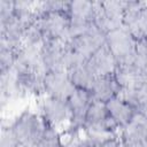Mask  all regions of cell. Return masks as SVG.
Returning <instances> with one entry per match:
<instances>
[{
    "instance_id": "6da1fadb",
    "label": "cell",
    "mask_w": 147,
    "mask_h": 147,
    "mask_svg": "<svg viewBox=\"0 0 147 147\" xmlns=\"http://www.w3.org/2000/svg\"><path fill=\"white\" fill-rule=\"evenodd\" d=\"M8 126L20 145L36 147L44 133L46 123L39 113L25 109L20 113Z\"/></svg>"
},
{
    "instance_id": "7a4b0ae2",
    "label": "cell",
    "mask_w": 147,
    "mask_h": 147,
    "mask_svg": "<svg viewBox=\"0 0 147 147\" xmlns=\"http://www.w3.org/2000/svg\"><path fill=\"white\" fill-rule=\"evenodd\" d=\"M67 101L70 109V119L64 133L68 136V139H71L80 137V133H83L86 115L93 100L88 91L75 88Z\"/></svg>"
},
{
    "instance_id": "3957f363",
    "label": "cell",
    "mask_w": 147,
    "mask_h": 147,
    "mask_svg": "<svg viewBox=\"0 0 147 147\" xmlns=\"http://www.w3.org/2000/svg\"><path fill=\"white\" fill-rule=\"evenodd\" d=\"M126 2L119 0L95 1L94 25L106 34L123 25Z\"/></svg>"
},
{
    "instance_id": "277c9868",
    "label": "cell",
    "mask_w": 147,
    "mask_h": 147,
    "mask_svg": "<svg viewBox=\"0 0 147 147\" xmlns=\"http://www.w3.org/2000/svg\"><path fill=\"white\" fill-rule=\"evenodd\" d=\"M37 22L41 29L45 40H69L70 18L68 8L37 16Z\"/></svg>"
},
{
    "instance_id": "5b68a950",
    "label": "cell",
    "mask_w": 147,
    "mask_h": 147,
    "mask_svg": "<svg viewBox=\"0 0 147 147\" xmlns=\"http://www.w3.org/2000/svg\"><path fill=\"white\" fill-rule=\"evenodd\" d=\"M68 14L70 18L69 40L94 25L95 1L75 0L68 3ZM68 40V41H69Z\"/></svg>"
},
{
    "instance_id": "8992f818",
    "label": "cell",
    "mask_w": 147,
    "mask_h": 147,
    "mask_svg": "<svg viewBox=\"0 0 147 147\" xmlns=\"http://www.w3.org/2000/svg\"><path fill=\"white\" fill-rule=\"evenodd\" d=\"M103 45H106V33L95 25L68 41L69 49L84 62Z\"/></svg>"
},
{
    "instance_id": "52a82bcc",
    "label": "cell",
    "mask_w": 147,
    "mask_h": 147,
    "mask_svg": "<svg viewBox=\"0 0 147 147\" xmlns=\"http://www.w3.org/2000/svg\"><path fill=\"white\" fill-rule=\"evenodd\" d=\"M136 44V38L123 26L106 34V45L116 57L118 64L132 62Z\"/></svg>"
},
{
    "instance_id": "ba28073f",
    "label": "cell",
    "mask_w": 147,
    "mask_h": 147,
    "mask_svg": "<svg viewBox=\"0 0 147 147\" xmlns=\"http://www.w3.org/2000/svg\"><path fill=\"white\" fill-rule=\"evenodd\" d=\"M83 133L118 134L119 130L111 119L106 103L92 101L84 125Z\"/></svg>"
},
{
    "instance_id": "9c48e42d",
    "label": "cell",
    "mask_w": 147,
    "mask_h": 147,
    "mask_svg": "<svg viewBox=\"0 0 147 147\" xmlns=\"http://www.w3.org/2000/svg\"><path fill=\"white\" fill-rule=\"evenodd\" d=\"M41 65L45 72L67 71L68 41L45 40L40 48Z\"/></svg>"
},
{
    "instance_id": "30bf717a",
    "label": "cell",
    "mask_w": 147,
    "mask_h": 147,
    "mask_svg": "<svg viewBox=\"0 0 147 147\" xmlns=\"http://www.w3.org/2000/svg\"><path fill=\"white\" fill-rule=\"evenodd\" d=\"M39 114L46 124L60 129L67 126L70 119L68 101L53 96L44 95L39 103Z\"/></svg>"
},
{
    "instance_id": "8fae6325",
    "label": "cell",
    "mask_w": 147,
    "mask_h": 147,
    "mask_svg": "<svg viewBox=\"0 0 147 147\" xmlns=\"http://www.w3.org/2000/svg\"><path fill=\"white\" fill-rule=\"evenodd\" d=\"M126 9L123 16V28H125L136 40L146 38L147 36V2L125 1Z\"/></svg>"
},
{
    "instance_id": "7c38bea8",
    "label": "cell",
    "mask_w": 147,
    "mask_h": 147,
    "mask_svg": "<svg viewBox=\"0 0 147 147\" xmlns=\"http://www.w3.org/2000/svg\"><path fill=\"white\" fill-rule=\"evenodd\" d=\"M20 87L22 88L25 96H44V78L45 71L44 70H36V69H26V68H11Z\"/></svg>"
},
{
    "instance_id": "4fadbf2b",
    "label": "cell",
    "mask_w": 147,
    "mask_h": 147,
    "mask_svg": "<svg viewBox=\"0 0 147 147\" xmlns=\"http://www.w3.org/2000/svg\"><path fill=\"white\" fill-rule=\"evenodd\" d=\"M75 88L76 87L74 86L68 71L45 72V78H44L45 95L68 100V98L71 95Z\"/></svg>"
},
{
    "instance_id": "5bb4252c",
    "label": "cell",
    "mask_w": 147,
    "mask_h": 147,
    "mask_svg": "<svg viewBox=\"0 0 147 147\" xmlns=\"http://www.w3.org/2000/svg\"><path fill=\"white\" fill-rule=\"evenodd\" d=\"M119 139L126 147H147V125L142 114H137L126 126L119 130Z\"/></svg>"
},
{
    "instance_id": "9a60e30c",
    "label": "cell",
    "mask_w": 147,
    "mask_h": 147,
    "mask_svg": "<svg viewBox=\"0 0 147 147\" xmlns=\"http://www.w3.org/2000/svg\"><path fill=\"white\" fill-rule=\"evenodd\" d=\"M86 63L96 77L114 75L118 67L116 57L113 55L107 45H103L96 52H94L87 59Z\"/></svg>"
},
{
    "instance_id": "2e32d148",
    "label": "cell",
    "mask_w": 147,
    "mask_h": 147,
    "mask_svg": "<svg viewBox=\"0 0 147 147\" xmlns=\"http://www.w3.org/2000/svg\"><path fill=\"white\" fill-rule=\"evenodd\" d=\"M93 101L107 103L121 93V87L114 75L96 77L88 91Z\"/></svg>"
},
{
    "instance_id": "e0dca14e",
    "label": "cell",
    "mask_w": 147,
    "mask_h": 147,
    "mask_svg": "<svg viewBox=\"0 0 147 147\" xmlns=\"http://www.w3.org/2000/svg\"><path fill=\"white\" fill-rule=\"evenodd\" d=\"M106 106L111 119L114 121L118 130H122L124 126H126L137 115V111L133 109V107L119 94L108 101Z\"/></svg>"
},
{
    "instance_id": "ac0fdd59",
    "label": "cell",
    "mask_w": 147,
    "mask_h": 147,
    "mask_svg": "<svg viewBox=\"0 0 147 147\" xmlns=\"http://www.w3.org/2000/svg\"><path fill=\"white\" fill-rule=\"evenodd\" d=\"M25 98L22 88L20 87L17 79L13 69L7 71H0V101L1 108L3 109L6 105L10 101L20 100Z\"/></svg>"
},
{
    "instance_id": "d6986e66",
    "label": "cell",
    "mask_w": 147,
    "mask_h": 147,
    "mask_svg": "<svg viewBox=\"0 0 147 147\" xmlns=\"http://www.w3.org/2000/svg\"><path fill=\"white\" fill-rule=\"evenodd\" d=\"M114 76L121 87V91L134 88L142 84V75L132 63L118 64Z\"/></svg>"
},
{
    "instance_id": "ffe728a7",
    "label": "cell",
    "mask_w": 147,
    "mask_h": 147,
    "mask_svg": "<svg viewBox=\"0 0 147 147\" xmlns=\"http://www.w3.org/2000/svg\"><path fill=\"white\" fill-rule=\"evenodd\" d=\"M69 77L74 84V86L76 88H80V90H85V91H90L96 76L92 72V70L90 69V67L87 65L86 62L84 63H79L74 65L72 68H70L68 70Z\"/></svg>"
},
{
    "instance_id": "44dd1931",
    "label": "cell",
    "mask_w": 147,
    "mask_h": 147,
    "mask_svg": "<svg viewBox=\"0 0 147 147\" xmlns=\"http://www.w3.org/2000/svg\"><path fill=\"white\" fill-rule=\"evenodd\" d=\"M119 95L133 107L137 114H147V85L142 83L138 87L122 90Z\"/></svg>"
},
{
    "instance_id": "7402d4cb",
    "label": "cell",
    "mask_w": 147,
    "mask_h": 147,
    "mask_svg": "<svg viewBox=\"0 0 147 147\" xmlns=\"http://www.w3.org/2000/svg\"><path fill=\"white\" fill-rule=\"evenodd\" d=\"M64 142L62 140V133L59 129L46 124L44 133L38 141L36 147H63Z\"/></svg>"
},
{
    "instance_id": "603a6c76",
    "label": "cell",
    "mask_w": 147,
    "mask_h": 147,
    "mask_svg": "<svg viewBox=\"0 0 147 147\" xmlns=\"http://www.w3.org/2000/svg\"><path fill=\"white\" fill-rule=\"evenodd\" d=\"M142 75V77L147 74V40L146 38L137 40L134 55L131 62Z\"/></svg>"
},
{
    "instance_id": "cb8c5ba5",
    "label": "cell",
    "mask_w": 147,
    "mask_h": 147,
    "mask_svg": "<svg viewBox=\"0 0 147 147\" xmlns=\"http://www.w3.org/2000/svg\"><path fill=\"white\" fill-rule=\"evenodd\" d=\"M20 144L17 142L16 138L11 133L8 125H2L1 136H0V147H18Z\"/></svg>"
},
{
    "instance_id": "d4e9b609",
    "label": "cell",
    "mask_w": 147,
    "mask_h": 147,
    "mask_svg": "<svg viewBox=\"0 0 147 147\" xmlns=\"http://www.w3.org/2000/svg\"><path fill=\"white\" fill-rule=\"evenodd\" d=\"M63 147H91V146L83 137H76V138L68 139L64 142Z\"/></svg>"
},
{
    "instance_id": "484cf974",
    "label": "cell",
    "mask_w": 147,
    "mask_h": 147,
    "mask_svg": "<svg viewBox=\"0 0 147 147\" xmlns=\"http://www.w3.org/2000/svg\"><path fill=\"white\" fill-rule=\"evenodd\" d=\"M100 147H123V144H122V141L119 139V134L114 137V138H111V139H109V140H107Z\"/></svg>"
},
{
    "instance_id": "4316f807",
    "label": "cell",
    "mask_w": 147,
    "mask_h": 147,
    "mask_svg": "<svg viewBox=\"0 0 147 147\" xmlns=\"http://www.w3.org/2000/svg\"><path fill=\"white\" fill-rule=\"evenodd\" d=\"M142 83H144L145 85H147V74H146V75L142 77Z\"/></svg>"
},
{
    "instance_id": "83f0119b",
    "label": "cell",
    "mask_w": 147,
    "mask_h": 147,
    "mask_svg": "<svg viewBox=\"0 0 147 147\" xmlns=\"http://www.w3.org/2000/svg\"><path fill=\"white\" fill-rule=\"evenodd\" d=\"M146 15H147V6H146Z\"/></svg>"
},
{
    "instance_id": "f1b7e54d",
    "label": "cell",
    "mask_w": 147,
    "mask_h": 147,
    "mask_svg": "<svg viewBox=\"0 0 147 147\" xmlns=\"http://www.w3.org/2000/svg\"><path fill=\"white\" fill-rule=\"evenodd\" d=\"M18 147H25V146H22V145H20V146H18Z\"/></svg>"
},
{
    "instance_id": "f546056e",
    "label": "cell",
    "mask_w": 147,
    "mask_h": 147,
    "mask_svg": "<svg viewBox=\"0 0 147 147\" xmlns=\"http://www.w3.org/2000/svg\"><path fill=\"white\" fill-rule=\"evenodd\" d=\"M123 147H126V146H124V145H123Z\"/></svg>"
}]
</instances>
